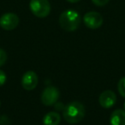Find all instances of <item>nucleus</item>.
Instances as JSON below:
<instances>
[{
  "mask_svg": "<svg viewBox=\"0 0 125 125\" xmlns=\"http://www.w3.org/2000/svg\"><path fill=\"white\" fill-rule=\"evenodd\" d=\"M62 116L67 123L70 124L78 123L85 116V108L82 103L73 101L69 103L62 111Z\"/></svg>",
  "mask_w": 125,
  "mask_h": 125,
  "instance_id": "nucleus-1",
  "label": "nucleus"
},
{
  "mask_svg": "<svg viewBox=\"0 0 125 125\" xmlns=\"http://www.w3.org/2000/svg\"><path fill=\"white\" fill-rule=\"evenodd\" d=\"M82 21L81 16L74 10H67L60 15L59 25L63 30L67 32L75 31L79 28Z\"/></svg>",
  "mask_w": 125,
  "mask_h": 125,
  "instance_id": "nucleus-2",
  "label": "nucleus"
},
{
  "mask_svg": "<svg viewBox=\"0 0 125 125\" xmlns=\"http://www.w3.org/2000/svg\"><path fill=\"white\" fill-rule=\"evenodd\" d=\"M30 10L35 16L45 18L51 12V4L48 0H30Z\"/></svg>",
  "mask_w": 125,
  "mask_h": 125,
  "instance_id": "nucleus-3",
  "label": "nucleus"
},
{
  "mask_svg": "<svg viewBox=\"0 0 125 125\" xmlns=\"http://www.w3.org/2000/svg\"><path fill=\"white\" fill-rule=\"evenodd\" d=\"M84 24L90 29H97L102 26L104 22L103 16L99 13L95 11L87 12L83 16Z\"/></svg>",
  "mask_w": 125,
  "mask_h": 125,
  "instance_id": "nucleus-4",
  "label": "nucleus"
},
{
  "mask_svg": "<svg viewBox=\"0 0 125 125\" xmlns=\"http://www.w3.org/2000/svg\"><path fill=\"white\" fill-rule=\"evenodd\" d=\"M59 99V91L57 87H47L41 94V101L45 105L51 106L56 104Z\"/></svg>",
  "mask_w": 125,
  "mask_h": 125,
  "instance_id": "nucleus-5",
  "label": "nucleus"
},
{
  "mask_svg": "<svg viewBox=\"0 0 125 125\" xmlns=\"http://www.w3.org/2000/svg\"><path fill=\"white\" fill-rule=\"evenodd\" d=\"M19 24V17L15 13H5L0 17V27L4 30L11 31Z\"/></svg>",
  "mask_w": 125,
  "mask_h": 125,
  "instance_id": "nucleus-6",
  "label": "nucleus"
},
{
  "mask_svg": "<svg viewBox=\"0 0 125 125\" xmlns=\"http://www.w3.org/2000/svg\"><path fill=\"white\" fill-rule=\"evenodd\" d=\"M38 75L33 70L27 71L21 78V86L28 91L33 90L38 85Z\"/></svg>",
  "mask_w": 125,
  "mask_h": 125,
  "instance_id": "nucleus-7",
  "label": "nucleus"
},
{
  "mask_svg": "<svg viewBox=\"0 0 125 125\" xmlns=\"http://www.w3.org/2000/svg\"><path fill=\"white\" fill-rule=\"evenodd\" d=\"M99 104L103 108H111L116 104V96L114 92L111 90L104 91L102 94L99 95Z\"/></svg>",
  "mask_w": 125,
  "mask_h": 125,
  "instance_id": "nucleus-8",
  "label": "nucleus"
},
{
  "mask_svg": "<svg viewBox=\"0 0 125 125\" xmlns=\"http://www.w3.org/2000/svg\"><path fill=\"white\" fill-rule=\"evenodd\" d=\"M111 125H125V111L118 109L114 111L110 117Z\"/></svg>",
  "mask_w": 125,
  "mask_h": 125,
  "instance_id": "nucleus-9",
  "label": "nucleus"
},
{
  "mask_svg": "<svg viewBox=\"0 0 125 125\" xmlns=\"http://www.w3.org/2000/svg\"><path fill=\"white\" fill-rule=\"evenodd\" d=\"M61 122V116L57 112H48L43 118L44 125H58Z\"/></svg>",
  "mask_w": 125,
  "mask_h": 125,
  "instance_id": "nucleus-10",
  "label": "nucleus"
},
{
  "mask_svg": "<svg viewBox=\"0 0 125 125\" xmlns=\"http://www.w3.org/2000/svg\"><path fill=\"white\" fill-rule=\"evenodd\" d=\"M117 88L120 95L122 97L125 98V77H123V78L120 79V81L118 82Z\"/></svg>",
  "mask_w": 125,
  "mask_h": 125,
  "instance_id": "nucleus-11",
  "label": "nucleus"
},
{
  "mask_svg": "<svg viewBox=\"0 0 125 125\" xmlns=\"http://www.w3.org/2000/svg\"><path fill=\"white\" fill-rule=\"evenodd\" d=\"M6 60H7V53L4 50L0 48V67L5 63Z\"/></svg>",
  "mask_w": 125,
  "mask_h": 125,
  "instance_id": "nucleus-12",
  "label": "nucleus"
},
{
  "mask_svg": "<svg viewBox=\"0 0 125 125\" xmlns=\"http://www.w3.org/2000/svg\"><path fill=\"white\" fill-rule=\"evenodd\" d=\"M110 0H92V2L95 4L96 6H99V7H102L104 6L105 4H107L109 3Z\"/></svg>",
  "mask_w": 125,
  "mask_h": 125,
  "instance_id": "nucleus-13",
  "label": "nucleus"
},
{
  "mask_svg": "<svg viewBox=\"0 0 125 125\" xmlns=\"http://www.w3.org/2000/svg\"><path fill=\"white\" fill-rule=\"evenodd\" d=\"M6 82V75L3 70H0V87L3 86Z\"/></svg>",
  "mask_w": 125,
  "mask_h": 125,
  "instance_id": "nucleus-14",
  "label": "nucleus"
},
{
  "mask_svg": "<svg viewBox=\"0 0 125 125\" xmlns=\"http://www.w3.org/2000/svg\"><path fill=\"white\" fill-rule=\"evenodd\" d=\"M68 2H70V3H72V4H75V3H77V2H79L80 0H67Z\"/></svg>",
  "mask_w": 125,
  "mask_h": 125,
  "instance_id": "nucleus-15",
  "label": "nucleus"
},
{
  "mask_svg": "<svg viewBox=\"0 0 125 125\" xmlns=\"http://www.w3.org/2000/svg\"><path fill=\"white\" fill-rule=\"evenodd\" d=\"M124 110H125V103H124Z\"/></svg>",
  "mask_w": 125,
  "mask_h": 125,
  "instance_id": "nucleus-16",
  "label": "nucleus"
}]
</instances>
